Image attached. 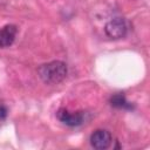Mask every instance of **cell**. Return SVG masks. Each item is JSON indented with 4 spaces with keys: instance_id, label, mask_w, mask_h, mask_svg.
Here are the masks:
<instances>
[{
    "instance_id": "obj_1",
    "label": "cell",
    "mask_w": 150,
    "mask_h": 150,
    "mask_svg": "<svg viewBox=\"0 0 150 150\" xmlns=\"http://www.w3.org/2000/svg\"><path fill=\"white\" fill-rule=\"evenodd\" d=\"M67 71V66L62 61H52L40 66L38 69L40 79L47 84L60 83L66 79Z\"/></svg>"
},
{
    "instance_id": "obj_2",
    "label": "cell",
    "mask_w": 150,
    "mask_h": 150,
    "mask_svg": "<svg viewBox=\"0 0 150 150\" xmlns=\"http://www.w3.org/2000/svg\"><path fill=\"white\" fill-rule=\"evenodd\" d=\"M105 34L111 39H121L127 34V23L122 18H115L104 26Z\"/></svg>"
},
{
    "instance_id": "obj_3",
    "label": "cell",
    "mask_w": 150,
    "mask_h": 150,
    "mask_svg": "<svg viewBox=\"0 0 150 150\" xmlns=\"http://www.w3.org/2000/svg\"><path fill=\"white\" fill-rule=\"evenodd\" d=\"M90 144L93 148H95L97 150H103V149L109 148V145L111 144L110 132L107 130H103V129L95 130L90 136Z\"/></svg>"
},
{
    "instance_id": "obj_4",
    "label": "cell",
    "mask_w": 150,
    "mask_h": 150,
    "mask_svg": "<svg viewBox=\"0 0 150 150\" xmlns=\"http://www.w3.org/2000/svg\"><path fill=\"white\" fill-rule=\"evenodd\" d=\"M56 116L62 123H64L66 125H69V127L80 125L83 122L82 112H70L66 109H60L56 112Z\"/></svg>"
},
{
    "instance_id": "obj_5",
    "label": "cell",
    "mask_w": 150,
    "mask_h": 150,
    "mask_svg": "<svg viewBox=\"0 0 150 150\" xmlns=\"http://www.w3.org/2000/svg\"><path fill=\"white\" fill-rule=\"evenodd\" d=\"M16 27L14 25H6L0 30V47H9L15 39L16 35Z\"/></svg>"
},
{
    "instance_id": "obj_6",
    "label": "cell",
    "mask_w": 150,
    "mask_h": 150,
    "mask_svg": "<svg viewBox=\"0 0 150 150\" xmlns=\"http://www.w3.org/2000/svg\"><path fill=\"white\" fill-rule=\"evenodd\" d=\"M110 103L115 108H130V104L127 102L125 97L122 94H116L110 98Z\"/></svg>"
},
{
    "instance_id": "obj_7",
    "label": "cell",
    "mask_w": 150,
    "mask_h": 150,
    "mask_svg": "<svg viewBox=\"0 0 150 150\" xmlns=\"http://www.w3.org/2000/svg\"><path fill=\"white\" fill-rule=\"evenodd\" d=\"M6 115H7V109H6V107H4V105L0 104V118L6 117Z\"/></svg>"
}]
</instances>
